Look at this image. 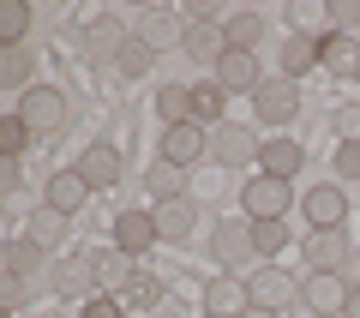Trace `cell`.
Wrapping results in <instances>:
<instances>
[{
	"label": "cell",
	"instance_id": "obj_1",
	"mask_svg": "<svg viewBox=\"0 0 360 318\" xmlns=\"http://www.w3.org/2000/svg\"><path fill=\"white\" fill-rule=\"evenodd\" d=\"M252 115L264 120V127L288 132V127H295V115H300V90H295V78H264V84L252 90Z\"/></svg>",
	"mask_w": 360,
	"mask_h": 318
},
{
	"label": "cell",
	"instance_id": "obj_2",
	"mask_svg": "<svg viewBox=\"0 0 360 318\" xmlns=\"http://www.w3.org/2000/svg\"><path fill=\"white\" fill-rule=\"evenodd\" d=\"M13 115L25 120L30 132H42V139H49V132H60V127H66V96H60L54 84H30L25 96H18Z\"/></svg>",
	"mask_w": 360,
	"mask_h": 318
},
{
	"label": "cell",
	"instance_id": "obj_3",
	"mask_svg": "<svg viewBox=\"0 0 360 318\" xmlns=\"http://www.w3.org/2000/svg\"><path fill=\"white\" fill-rule=\"evenodd\" d=\"M162 163H174V168H198V163H210V127H198V120H186V127H162Z\"/></svg>",
	"mask_w": 360,
	"mask_h": 318
},
{
	"label": "cell",
	"instance_id": "obj_4",
	"mask_svg": "<svg viewBox=\"0 0 360 318\" xmlns=\"http://www.w3.org/2000/svg\"><path fill=\"white\" fill-rule=\"evenodd\" d=\"M240 204H246V222H283L288 217V180L252 174V180H246V192H240Z\"/></svg>",
	"mask_w": 360,
	"mask_h": 318
},
{
	"label": "cell",
	"instance_id": "obj_5",
	"mask_svg": "<svg viewBox=\"0 0 360 318\" xmlns=\"http://www.w3.org/2000/svg\"><path fill=\"white\" fill-rule=\"evenodd\" d=\"M210 253H217L222 270H240L246 258H258L252 253V222H246V217H222L217 234H210Z\"/></svg>",
	"mask_w": 360,
	"mask_h": 318
},
{
	"label": "cell",
	"instance_id": "obj_6",
	"mask_svg": "<svg viewBox=\"0 0 360 318\" xmlns=\"http://www.w3.org/2000/svg\"><path fill=\"white\" fill-rule=\"evenodd\" d=\"M49 282H54V294H66V300H96V258H54V270H49Z\"/></svg>",
	"mask_w": 360,
	"mask_h": 318
},
{
	"label": "cell",
	"instance_id": "obj_7",
	"mask_svg": "<svg viewBox=\"0 0 360 318\" xmlns=\"http://www.w3.org/2000/svg\"><path fill=\"white\" fill-rule=\"evenodd\" d=\"M348 282L342 276H324V270H312L307 282H300V300H307V312L312 318H342V306H348Z\"/></svg>",
	"mask_w": 360,
	"mask_h": 318
},
{
	"label": "cell",
	"instance_id": "obj_8",
	"mask_svg": "<svg viewBox=\"0 0 360 318\" xmlns=\"http://www.w3.org/2000/svg\"><path fill=\"white\" fill-rule=\"evenodd\" d=\"M246 294H252V306H264V312H283L300 294V282H288V270H276V265H258L252 276H246Z\"/></svg>",
	"mask_w": 360,
	"mask_h": 318
},
{
	"label": "cell",
	"instance_id": "obj_9",
	"mask_svg": "<svg viewBox=\"0 0 360 318\" xmlns=\"http://www.w3.org/2000/svg\"><path fill=\"white\" fill-rule=\"evenodd\" d=\"M156 241H162V229H156V210H120V217H115V246H120V253L144 258Z\"/></svg>",
	"mask_w": 360,
	"mask_h": 318
},
{
	"label": "cell",
	"instance_id": "obj_10",
	"mask_svg": "<svg viewBox=\"0 0 360 318\" xmlns=\"http://www.w3.org/2000/svg\"><path fill=\"white\" fill-rule=\"evenodd\" d=\"M300 210H307L312 229H342L348 222V192L336 186V180H324V186H312L307 198H300Z\"/></svg>",
	"mask_w": 360,
	"mask_h": 318
},
{
	"label": "cell",
	"instance_id": "obj_11",
	"mask_svg": "<svg viewBox=\"0 0 360 318\" xmlns=\"http://www.w3.org/2000/svg\"><path fill=\"white\" fill-rule=\"evenodd\" d=\"M258 156V139L246 127H234V120H222V127H210V163H222V168H240V163H252Z\"/></svg>",
	"mask_w": 360,
	"mask_h": 318
},
{
	"label": "cell",
	"instance_id": "obj_12",
	"mask_svg": "<svg viewBox=\"0 0 360 318\" xmlns=\"http://www.w3.org/2000/svg\"><path fill=\"white\" fill-rule=\"evenodd\" d=\"M348 258H354V246L342 241V229H312V241H307V265H312V270H324V276H342Z\"/></svg>",
	"mask_w": 360,
	"mask_h": 318
},
{
	"label": "cell",
	"instance_id": "obj_13",
	"mask_svg": "<svg viewBox=\"0 0 360 318\" xmlns=\"http://www.w3.org/2000/svg\"><path fill=\"white\" fill-rule=\"evenodd\" d=\"M217 84L229 90V96H252L264 78H258V54H246V49H229L217 61Z\"/></svg>",
	"mask_w": 360,
	"mask_h": 318
},
{
	"label": "cell",
	"instance_id": "obj_14",
	"mask_svg": "<svg viewBox=\"0 0 360 318\" xmlns=\"http://www.w3.org/2000/svg\"><path fill=\"white\" fill-rule=\"evenodd\" d=\"M72 168L84 174L90 192H108V186L120 180V151H115V144H84V156H78Z\"/></svg>",
	"mask_w": 360,
	"mask_h": 318
},
{
	"label": "cell",
	"instance_id": "obj_15",
	"mask_svg": "<svg viewBox=\"0 0 360 318\" xmlns=\"http://www.w3.org/2000/svg\"><path fill=\"white\" fill-rule=\"evenodd\" d=\"M132 282H139V258H132V253H120V246L96 253V288H103V294H115V300H120Z\"/></svg>",
	"mask_w": 360,
	"mask_h": 318
},
{
	"label": "cell",
	"instance_id": "obj_16",
	"mask_svg": "<svg viewBox=\"0 0 360 318\" xmlns=\"http://www.w3.org/2000/svg\"><path fill=\"white\" fill-rule=\"evenodd\" d=\"M205 312H210V318H246V312H252L246 282H240V276H217V282L205 288Z\"/></svg>",
	"mask_w": 360,
	"mask_h": 318
},
{
	"label": "cell",
	"instance_id": "obj_17",
	"mask_svg": "<svg viewBox=\"0 0 360 318\" xmlns=\"http://www.w3.org/2000/svg\"><path fill=\"white\" fill-rule=\"evenodd\" d=\"M319 66L336 78H360V42L342 37V30H324L319 37Z\"/></svg>",
	"mask_w": 360,
	"mask_h": 318
},
{
	"label": "cell",
	"instance_id": "obj_18",
	"mask_svg": "<svg viewBox=\"0 0 360 318\" xmlns=\"http://www.w3.org/2000/svg\"><path fill=\"white\" fill-rule=\"evenodd\" d=\"M300 168H307V151H300L295 139H270V144H258V174H276V180H295Z\"/></svg>",
	"mask_w": 360,
	"mask_h": 318
},
{
	"label": "cell",
	"instance_id": "obj_19",
	"mask_svg": "<svg viewBox=\"0 0 360 318\" xmlns=\"http://www.w3.org/2000/svg\"><path fill=\"white\" fill-rule=\"evenodd\" d=\"M90 204V186L78 168H60V174H49V210H60V217H72V210H84Z\"/></svg>",
	"mask_w": 360,
	"mask_h": 318
},
{
	"label": "cell",
	"instance_id": "obj_20",
	"mask_svg": "<svg viewBox=\"0 0 360 318\" xmlns=\"http://www.w3.org/2000/svg\"><path fill=\"white\" fill-rule=\"evenodd\" d=\"M84 42H90V54H96V61H108V66H115L120 61V49H127V25H120V18H90V30H84Z\"/></svg>",
	"mask_w": 360,
	"mask_h": 318
},
{
	"label": "cell",
	"instance_id": "obj_21",
	"mask_svg": "<svg viewBox=\"0 0 360 318\" xmlns=\"http://www.w3.org/2000/svg\"><path fill=\"white\" fill-rule=\"evenodd\" d=\"M139 42H150L156 54H162V49H180V42H186V18H174V13H144Z\"/></svg>",
	"mask_w": 360,
	"mask_h": 318
},
{
	"label": "cell",
	"instance_id": "obj_22",
	"mask_svg": "<svg viewBox=\"0 0 360 318\" xmlns=\"http://www.w3.org/2000/svg\"><path fill=\"white\" fill-rule=\"evenodd\" d=\"M180 54H193V61L217 66L222 54H229V37H222V25H186V42H180Z\"/></svg>",
	"mask_w": 360,
	"mask_h": 318
},
{
	"label": "cell",
	"instance_id": "obj_23",
	"mask_svg": "<svg viewBox=\"0 0 360 318\" xmlns=\"http://www.w3.org/2000/svg\"><path fill=\"white\" fill-rule=\"evenodd\" d=\"M193 222H198V204H193V198L156 204V229H162V241H186V234H193Z\"/></svg>",
	"mask_w": 360,
	"mask_h": 318
},
{
	"label": "cell",
	"instance_id": "obj_24",
	"mask_svg": "<svg viewBox=\"0 0 360 318\" xmlns=\"http://www.w3.org/2000/svg\"><path fill=\"white\" fill-rule=\"evenodd\" d=\"M222 108H229V90L217 78H198L193 84V120L198 127H222Z\"/></svg>",
	"mask_w": 360,
	"mask_h": 318
},
{
	"label": "cell",
	"instance_id": "obj_25",
	"mask_svg": "<svg viewBox=\"0 0 360 318\" xmlns=\"http://www.w3.org/2000/svg\"><path fill=\"white\" fill-rule=\"evenodd\" d=\"M144 186L156 192V204H168V198H186V168H174V163H162V156H156V163L144 168Z\"/></svg>",
	"mask_w": 360,
	"mask_h": 318
},
{
	"label": "cell",
	"instance_id": "obj_26",
	"mask_svg": "<svg viewBox=\"0 0 360 318\" xmlns=\"http://www.w3.org/2000/svg\"><path fill=\"white\" fill-rule=\"evenodd\" d=\"M66 222H72V217H60V210H49V204H42V210H30L25 234H30V241L42 246V253H54V246L66 241Z\"/></svg>",
	"mask_w": 360,
	"mask_h": 318
},
{
	"label": "cell",
	"instance_id": "obj_27",
	"mask_svg": "<svg viewBox=\"0 0 360 318\" xmlns=\"http://www.w3.org/2000/svg\"><path fill=\"white\" fill-rule=\"evenodd\" d=\"M156 115H162V127H186L193 120V84H162L156 90Z\"/></svg>",
	"mask_w": 360,
	"mask_h": 318
},
{
	"label": "cell",
	"instance_id": "obj_28",
	"mask_svg": "<svg viewBox=\"0 0 360 318\" xmlns=\"http://www.w3.org/2000/svg\"><path fill=\"white\" fill-rule=\"evenodd\" d=\"M222 37H229V49L252 54L258 42H264V18H258V13H229V18H222Z\"/></svg>",
	"mask_w": 360,
	"mask_h": 318
},
{
	"label": "cell",
	"instance_id": "obj_29",
	"mask_svg": "<svg viewBox=\"0 0 360 318\" xmlns=\"http://www.w3.org/2000/svg\"><path fill=\"white\" fill-rule=\"evenodd\" d=\"M312 66H319V37H288L283 42V78H300V72H312Z\"/></svg>",
	"mask_w": 360,
	"mask_h": 318
},
{
	"label": "cell",
	"instance_id": "obj_30",
	"mask_svg": "<svg viewBox=\"0 0 360 318\" xmlns=\"http://www.w3.org/2000/svg\"><path fill=\"white\" fill-rule=\"evenodd\" d=\"M6 270H13V276H37V270H49V253H42L37 241H6Z\"/></svg>",
	"mask_w": 360,
	"mask_h": 318
},
{
	"label": "cell",
	"instance_id": "obj_31",
	"mask_svg": "<svg viewBox=\"0 0 360 318\" xmlns=\"http://www.w3.org/2000/svg\"><path fill=\"white\" fill-rule=\"evenodd\" d=\"M25 30H30V6L25 0H6V6H0V49H18Z\"/></svg>",
	"mask_w": 360,
	"mask_h": 318
},
{
	"label": "cell",
	"instance_id": "obj_32",
	"mask_svg": "<svg viewBox=\"0 0 360 318\" xmlns=\"http://www.w3.org/2000/svg\"><path fill=\"white\" fill-rule=\"evenodd\" d=\"M150 66H156V49H150V42H139V37H132L127 49H120L115 72H120V78H144V72H150Z\"/></svg>",
	"mask_w": 360,
	"mask_h": 318
},
{
	"label": "cell",
	"instance_id": "obj_33",
	"mask_svg": "<svg viewBox=\"0 0 360 318\" xmlns=\"http://www.w3.org/2000/svg\"><path fill=\"white\" fill-rule=\"evenodd\" d=\"M25 78H30V49H0V84L25 90Z\"/></svg>",
	"mask_w": 360,
	"mask_h": 318
},
{
	"label": "cell",
	"instance_id": "obj_34",
	"mask_svg": "<svg viewBox=\"0 0 360 318\" xmlns=\"http://www.w3.org/2000/svg\"><path fill=\"white\" fill-rule=\"evenodd\" d=\"M288 246V222H252V253L258 258H276Z\"/></svg>",
	"mask_w": 360,
	"mask_h": 318
},
{
	"label": "cell",
	"instance_id": "obj_35",
	"mask_svg": "<svg viewBox=\"0 0 360 318\" xmlns=\"http://www.w3.org/2000/svg\"><path fill=\"white\" fill-rule=\"evenodd\" d=\"M120 306H139V312H150V306H162V282H156L150 270H139V282H132V288L120 294Z\"/></svg>",
	"mask_w": 360,
	"mask_h": 318
},
{
	"label": "cell",
	"instance_id": "obj_36",
	"mask_svg": "<svg viewBox=\"0 0 360 318\" xmlns=\"http://www.w3.org/2000/svg\"><path fill=\"white\" fill-rule=\"evenodd\" d=\"M30 139H37V132H30L25 120H18V115H6V120H0V156H18V151L30 144Z\"/></svg>",
	"mask_w": 360,
	"mask_h": 318
},
{
	"label": "cell",
	"instance_id": "obj_37",
	"mask_svg": "<svg viewBox=\"0 0 360 318\" xmlns=\"http://www.w3.org/2000/svg\"><path fill=\"white\" fill-rule=\"evenodd\" d=\"M336 139L360 144V102H342V108H336Z\"/></svg>",
	"mask_w": 360,
	"mask_h": 318
},
{
	"label": "cell",
	"instance_id": "obj_38",
	"mask_svg": "<svg viewBox=\"0 0 360 318\" xmlns=\"http://www.w3.org/2000/svg\"><path fill=\"white\" fill-rule=\"evenodd\" d=\"M78 318H127V306H120L115 294H96V300L78 306Z\"/></svg>",
	"mask_w": 360,
	"mask_h": 318
},
{
	"label": "cell",
	"instance_id": "obj_39",
	"mask_svg": "<svg viewBox=\"0 0 360 318\" xmlns=\"http://www.w3.org/2000/svg\"><path fill=\"white\" fill-rule=\"evenodd\" d=\"M336 180H354L360 186V144H336Z\"/></svg>",
	"mask_w": 360,
	"mask_h": 318
},
{
	"label": "cell",
	"instance_id": "obj_40",
	"mask_svg": "<svg viewBox=\"0 0 360 318\" xmlns=\"http://www.w3.org/2000/svg\"><path fill=\"white\" fill-rule=\"evenodd\" d=\"M348 25H360V0H336V6H330V30L348 37Z\"/></svg>",
	"mask_w": 360,
	"mask_h": 318
},
{
	"label": "cell",
	"instance_id": "obj_41",
	"mask_svg": "<svg viewBox=\"0 0 360 318\" xmlns=\"http://www.w3.org/2000/svg\"><path fill=\"white\" fill-rule=\"evenodd\" d=\"M25 294H30V288H25V276H13V270L0 276V306H6V312H13V306L25 300Z\"/></svg>",
	"mask_w": 360,
	"mask_h": 318
},
{
	"label": "cell",
	"instance_id": "obj_42",
	"mask_svg": "<svg viewBox=\"0 0 360 318\" xmlns=\"http://www.w3.org/2000/svg\"><path fill=\"white\" fill-rule=\"evenodd\" d=\"M18 180H25V174H18V156H0V198H13Z\"/></svg>",
	"mask_w": 360,
	"mask_h": 318
},
{
	"label": "cell",
	"instance_id": "obj_43",
	"mask_svg": "<svg viewBox=\"0 0 360 318\" xmlns=\"http://www.w3.org/2000/svg\"><path fill=\"white\" fill-rule=\"evenodd\" d=\"M342 282H348V288H360V246H354V258L342 265Z\"/></svg>",
	"mask_w": 360,
	"mask_h": 318
},
{
	"label": "cell",
	"instance_id": "obj_44",
	"mask_svg": "<svg viewBox=\"0 0 360 318\" xmlns=\"http://www.w3.org/2000/svg\"><path fill=\"white\" fill-rule=\"evenodd\" d=\"M342 318H360V288L348 294V306H342Z\"/></svg>",
	"mask_w": 360,
	"mask_h": 318
},
{
	"label": "cell",
	"instance_id": "obj_45",
	"mask_svg": "<svg viewBox=\"0 0 360 318\" xmlns=\"http://www.w3.org/2000/svg\"><path fill=\"white\" fill-rule=\"evenodd\" d=\"M246 318H283V312H264V306H252V312H246Z\"/></svg>",
	"mask_w": 360,
	"mask_h": 318
},
{
	"label": "cell",
	"instance_id": "obj_46",
	"mask_svg": "<svg viewBox=\"0 0 360 318\" xmlns=\"http://www.w3.org/2000/svg\"><path fill=\"white\" fill-rule=\"evenodd\" d=\"M162 318H186V312H174V306H168V312H162Z\"/></svg>",
	"mask_w": 360,
	"mask_h": 318
}]
</instances>
